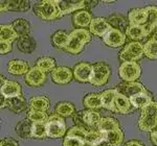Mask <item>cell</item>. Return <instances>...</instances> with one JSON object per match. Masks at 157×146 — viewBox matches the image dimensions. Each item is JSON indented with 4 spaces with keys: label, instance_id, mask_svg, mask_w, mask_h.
Instances as JSON below:
<instances>
[{
    "label": "cell",
    "instance_id": "obj_1",
    "mask_svg": "<svg viewBox=\"0 0 157 146\" xmlns=\"http://www.w3.org/2000/svg\"><path fill=\"white\" fill-rule=\"evenodd\" d=\"M90 40L91 34L88 29L75 28L69 34V42L65 50L71 54H78L83 50L85 44L90 42Z\"/></svg>",
    "mask_w": 157,
    "mask_h": 146
},
{
    "label": "cell",
    "instance_id": "obj_2",
    "mask_svg": "<svg viewBox=\"0 0 157 146\" xmlns=\"http://www.w3.org/2000/svg\"><path fill=\"white\" fill-rule=\"evenodd\" d=\"M138 128L143 132H153L157 128V102L152 101L141 110Z\"/></svg>",
    "mask_w": 157,
    "mask_h": 146
},
{
    "label": "cell",
    "instance_id": "obj_3",
    "mask_svg": "<svg viewBox=\"0 0 157 146\" xmlns=\"http://www.w3.org/2000/svg\"><path fill=\"white\" fill-rule=\"evenodd\" d=\"M34 12L39 18L46 21L60 18V9L58 0H43L34 6Z\"/></svg>",
    "mask_w": 157,
    "mask_h": 146
},
{
    "label": "cell",
    "instance_id": "obj_4",
    "mask_svg": "<svg viewBox=\"0 0 157 146\" xmlns=\"http://www.w3.org/2000/svg\"><path fill=\"white\" fill-rule=\"evenodd\" d=\"M46 130H47V137L52 139H59L67 133L66 122L64 117L58 115L52 114L46 122Z\"/></svg>",
    "mask_w": 157,
    "mask_h": 146
},
{
    "label": "cell",
    "instance_id": "obj_5",
    "mask_svg": "<svg viewBox=\"0 0 157 146\" xmlns=\"http://www.w3.org/2000/svg\"><path fill=\"white\" fill-rule=\"evenodd\" d=\"M145 55L144 51V45L139 42L132 41L129 42L127 45L123 48V50L120 52L121 61L124 62H136L140 60Z\"/></svg>",
    "mask_w": 157,
    "mask_h": 146
},
{
    "label": "cell",
    "instance_id": "obj_6",
    "mask_svg": "<svg viewBox=\"0 0 157 146\" xmlns=\"http://www.w3.org/2000/svg\"><path fill=\"white\" fill-rule=\"evenodd\" d=\"M110 74L111 70L107 64L102 62L95 63L92 65V73L89 82L94 87H102L107 84Z\"/></svg>",
    "mask_w": 157,
    "mask_h": 146
},
{
    "label": "cell",
    "instance_id": "obj_7",
    "mask_svg": "<svg viewBox=\"0 0 157 146\" xmlns=\"http://www.w3.org/2000/svg\"><path fill=\"white\" fill-rule=\"evenodd\" d=\"M118 74L124 82H136L141 75V68L137 62H124L118 68Z\"/></svg>",
    "mask_w": 157,
    "mask_h": 146
},
{
    "label": "cell",
    "instance_id": "obj_8",
    "mask_svg": "<svg viewBox=\"0 0 157 146\" xmlns=\"http://www.w3.org/2000/svg\"><path fill=\"white\" fill-rule=\"evenodd\" d=\"M91 1H85V0H69V1H62L58 0V6L60 9V17L65 16L75 11H83Z\"/></svg>",
    "mask_w": 157,
    "mask_h": 146
},
{
    "label": "cell",
    "instance_id": "obj_9",
    "mask_svg": "<svg viewBox=\"0 0 157 146\" xmlns=\"http://www.w3.org/2000/svg\"><path fill=\"white\" fill-rule=\"evenodd\" d=\"M115 89L118 93L125 95L129 99H130L133 95L137 94V93H149L148 90L145 88V86L137 82H121V84H118Z\"/></svg>",
    "mask_w": 157,
    "mask_h": 146
},
{
    "label": "cell",
    "instance_id": "obj_10",
    "mask_svg": "<svg viewBox=\"0 0 157 146\" xmlns=\"http://www.w3.org/2000/svg\"><path fill=\"white\" fill-rule=\"evenodd\" d=\"M126 34L121 31L120 29L111 28L105 36L103 37V41L105 45L112 48H116V47H121L125 44L126 42Z\"/></svg>",
    "mask_w": 157,
    "mask_h": 146
},
{
    "label": "cell",
    "instance_id": "obj_11",
    "mask_svg": "<svg viewBox=\"0 0 157 146\" xmlns=\"http://www.w3.org/2000/svg\"><path fill=\"white\" fill-rule=\"evenodd\" d=\"M73 78L78 82H89L91 73H92V65L82 62L75 66L72 70Z\"/></svg>",
    "mask_w": 157,
    "mask_h": 146
},
{
    "label": "cell",
    "instance_id": "obj_12",
    "mask_svg": "<svg viewBox=\"0 0 157 146\" xmlns=\"http://www.w3.org/2000/svg\"><path fill=\"white\" fill-rule=\"evenodd\" d=\"M25 82L30 87H41L46 82V73L39 69L37 66L29 69V71L25 74Z\"/></svg>",
    "mask_w": 157,
    "mask_h": 146
},
{
    "label": "cell",
    "instance_id": "obj_13",
    "mask_svg": "<svg viewBox=\"0 0 157 146\" xmlns=\"http://www.w3.org/2000/svg\"><path fill=\"white\" fill-rule=\"evenodd\" d=\"M112 28L111 25L109 24L108 20L102 17H97L93 18L89 26V31L91 35L97 37H104L107 32Z\"/></svg>",
    "mask_w": 157,
    "mask_h": 146
},
{
    "label": "cell",
    "instance_id": "obj_14",
    "mask_svg": "<svg viewBox=\"0 0 157 146\" xmlns=\"http://www.w3.org/2000/svg\"><path fill=\"white\" fill-rule=\"evenodd\" d=\"M73 78V72L68 67H57L52 71V79L56 84L66 85Z\"/></svg>",
    "mask_w": 157,
    "mask_h": 146
},
{
    "label": "cell",
    "instance_id": "obj_15",
    "mask_svg": "<svg viewBox=\"0 0 157 146\" xmlns=\"http://www.w3.org/2000/svg\"><path fill=\"white\" fill-rule=\"evenodd\" d=\"M29 7V1L27 0H1L0 9L1 12L7 11H21L25 12Z\"/></svg>",
    "mask_w": 157,
    "mask_h": 146
},
{
    "label": "cell",
    "instance_id": "obj_16",
    "mask_svg": "<svg viewBox=\"0 0 157 146\" xmlns=\"http://www.w3.org/2000/svg\"><path fill=\"white\" fill-rule=\"evenodd\" d=\"M1 96L4 98H13L22 95L21 86L15 80H7L1 86Z\"/></svg>",
    "mask_w": 157,
    "mask_h": 146
},
{
    "label": "cell",
    "instance_id": "obj_17",
    "mask_svg": "<svg viewBox=\"0 0 157 146\" xmlns=\"http://www.w3.org/2000/svg\"><path fill=\"white\" fill-rule=\"evenodd\" d=\"M81 116H82L83 122L85 123V125L89 128V130H98V126L100 124V121L102 119L100 113L97 111H82L81 112Z\"/></svg>",
    "mask_w": 157,
    "mask_h": 146
},
{
    "label": "cell",
    "instance_id": "obj_18",
    "mask_svg": "<svg viewBox=\"0 0 157 146\" xmlns=\"http://www.w3.org/2000/svg\"><path fill=\"white\" fill-rule=\"evenodd\" d=\"M148 20V9L147 7L132 9L128 15L129 25H145Z\"/></svg>",
    "mask_w": 157,
    "mask_h": 146
},
{
    "label": "cell",
    "instance_id": "obj_19",
    "mask_svg": "<svg viewBox=\"0 0 157 146\" xmlns=\"http://www.w3.org/2000/svg\"><path fill=\"white\" fill-rule=\"evenodd\" d=\"M132 104L130 102V99L126 97L125 95L121 93H116L115 100H114V113L120 114H129L132 111Z\"/></svg>",
    "mask_w": 157,
    "mask_h": 146
},
{
    "label": "cell",
    "instance_id": "obj_20",
    "mask_svg": "<svg viewBox=\"0 0 157 146\" xmlns=\"http://www.w3.org/2000/svg\"><path fill=\"white\" fill-rule=\"evenodd\" d=\"M86 144L89 146H108L106 142V134L98 130H89L86 135Z\"/></svg>",
    "mask_w": 157,
    "mask_h": 146
},
{
    "label": "cell",
    "instance_id": "obj_21",
    "mask_svg": "<svg viewBox=\"0 0 157 146\" xmlns=\"http://www.w3.org/2000/svg\"><path fill=\"white\" fill-rule=\"evenodd\" d=\"M29 66L22 60H12L7 64V71L13 75H23L29 71Z\"/></svg>",
    "mask_w": 157,
    "mask_h": 146
},
{
    "label": "cell",
    "instance_id": "obj_22",
    "mask_svg": "<svg viewBox=\"0 0 157 146\" xmlns=\"http://www.w3.org/2000/svg\"><path fill=\"white\" fill-rule=\"evenodd\" d=\"M92 16L88 11L83 9V11H78L73 16V24L78 28H86L89 27L92 21Z\"/></svg>",
    "mask_w": 157,
    "mask_h": 146
},
{
    "label": "cell",
    "instance_id": "obj_23",
    "mask_svg": "<svg viewBox=\"0 0 157 146\" xmlns=\"http://www.w3.org/2000/svg\"><path fill=\"white\" fill-rule=\"evenodd\" d=\"M6 108H9L14 113H22L26 110L27 104L24 97L20 95V96L9 98V99L6 98Z\"/></svg>",
    "mask_w": 157,
    "mask_h": 146
},
{
    "label": "cell",
    "instance_id": "obj_24",
    "mask_svg": "<svg viewBox=\"0 0 157 146\" xmlns=\"http://www.w3.org/2000/svg\"><path fill=\"white\" fill-rule=\"evenodd\" d=\"M83 104L87 110L97 111L98 109H102L103 104L101 93H90V94L86 95L83 100Z\"/></svg>",
    "mask_w": 157,
    "mask_h": 146
},
{
    "label": "cell",
    "instance_id": "obj_25",
    "mask_svg": "<svg viewBox=\"0 0 157 146\" xmlns=\"http://www.w3.org/2000/svg\"><path fill=\"white\" fill-rule=\"evenodd\" d=\"M125 34L129 39L136 42H138L139 40L144 39L145 37L148 36L146 27L144 25H129L128 28L126 29Z\"/></svg>",
    "mask_w": 157,
    "mask_h": 146
},
{
    "label": "cell",
    "instance_id": "obj_26",
    "mask_svg": "<svg viewBox=\"0 0 157 146\" xmlns=\"http://www.w3.org/2000/svg\"><path fill=\"white\" fill-rule=\"evenodd\" d=\"M153 101L151 95L149 93H137L130 98V102L134 109L143 110L149 104Z\"/></svg>",
    "mask_w": 157,
    "mask_h": 146
},
{
    "label": "cell",
    "instance_id": "obj_27",
    "mask_svg": "<svg viewBox=\"0 0 157 146\" xmlns=\"http://www.w3.org/2000/svg\"><path fill=\"white\" fill-rule=\"evenodd\" d=\"M116 89H108L105 90L101 93V97H102V104L103 108L111 112H114V100L116 96Z\"/></svg>",
    "mask_w": 157,
    "mask_h": 146
},
{
    "label": "cell",
    "instance_id": "obj_28",
    "mask_svg": "<svg viewBox=\"0 0 157 146\" xmlns=\"http://www.w3.org/2000/svg\"><path fill=\"white\" fill-rule=\"evenodd\" d=\"M118 128H121L120 123L113 117H103L98 126V130L100 132L104 133V134H107L109 132H113V130H118Z\"/></svg>",
    "mask_w": 157,
    "mask_h": 146
},
{
    "label": "cell",
    "instance_id": "obj_29",
    "mask_svg": "<svg viewBox=\"0 0 157 146\" xmlns=\"http://www.w3.org/2000/svg\"><path fill=\"white\" fill-rule=\"evenodd\" d=\"M17 47L21 52L24 53H33L36 49V41L32 36L19 38L17 42Z\"/></svg>",
    "mask_w": 157,
    "mask_h": 146
},
{
    "label": "cell",
    "instance_id": "obj_30",
    "mask_svg": "<svg viewBox=\"0 0 157 146\" xmlns=\"http://www.w3.org/2000/svg\"><path fill=\"white\" fill-rule=\"evenodd\" d=\"M147 9H148V20H147V23L144 26L146 27L147 34L149 36L157 27V6L149 5L147 6Z\"/></svg>",
    "mask_w": 157,
    "mask_h": 146
},
{
    "label": "cell",
    "instance_id": "obj_31",
    "mask_svg": "<svg viewBox=\"0 0 157 146\" xmlns=\"http://www.w3.org/2000/svg\"><path fill=\"white\" fill-rule=\"evenodd\" d=\"M19 38L30 36V24L25 19H16L11 24Z\"/></svg>",
    "mask_w": 157,
    "mask_h": 146
},
{
    "label": "cell",
    "instance_id": "obj_32",
    "mask_svg": "<svg viewBox=\"0 0 157 146\" xmlns=\"http://www.w3.org/2000/svg\"><path fill=\"white\" fill-rule=\"evenodd\" d=\"M18 35L15 31L11 24L0 25V41L1 42H14L18 39Z\"/></svg>",
    "mask_w": 157,
    "mask_h": 146
},
{
    "label": "cell",
    "instance_id": "obj_33",
    "mask_svg": "<svg viewBox=\"0 0 157 146\" xmlns=\"http://www.w3.org/2000/svg\"><path fill=\"white\" fill-rule=\"evenodd\" d=\"M29 109L46 112L50 107L49 99L46 96H35L29 100Z\"/></svg>",
    "mask_w": 157,
    "mask_h": 146
},
{
    "label": "cell",
    "instance_id": "obj_34",
    "mask_svg": "<svg viewBox=\"0 0 157 146\" xmlns=\"http://www.w3.org/2000/svg\"><path fill=\"white\" fill-rule=\"evenodd\" d=\"M52 44L59 49H65L69 42V34L64 31H58L52 35Z\"/></svg>",
    "mask_w": 157,
    "mask_h": 146
},
{
    "label": "cell",
    "instance_id": "obj_35",
    "mask_svg": "<svg viewBox=\"0 0 157 146\" xmlns=\"http://www.w3.org/2000/svg\"><path fill=\"white\" fill-rule=\"evenodd\" d=\"M56 114L62 116V117H70V116L75 114V108L71 102L62 101L59 102L55 108Z\"/></svg>",
    "mask_w": 157,
    "mask_h": 146
},
{
    "label": "cell",
    "instance_id": "obj_36",
    "mask_svg": "<svg viewBox=\"0 0 157 146\" xmlns=\"http://www.w3.org/2000/svg\"><path fill=\"white\" fill-rule=\"evenodd\" d=\"M106 142L108 146H121L124 143V133L121 128L106 134Z\"/></svg>",
    "mask_w": 157,
    "mask_h": 146
},
{
    "label": "cell",
    "instance_id": "obj_37",
    "mask_svg": "<svg viewBox=\"0 0 157 146\" xmlns=\"http://www.w3.org/2000/svg\"><path fill=\"white\" fill-rule=\"evenodd\" d=\"M32 125L33 123L29 120H22L15 127L17 135L19 137L27 139V138H32Z\"/></svg>",
    "mask_w": 157,
    "mask_h": 146
},
{
    "label": "cell",
    "instance_id": "obj_38",
    "mask_svg": "<svg viewBox=\"0 0 157 146\" xmlns=\"http://www.w3.org/2000/svg\"><path fill=\"white\" fill-rule=\"evenodd\" d=\"M26 117L27 120H29L32 123H46L49 116L46 114V112L29 109L27 111Z\"/></svg>",
    "mask_w": 157,
    "mask_h": 146
},
{
    "label": "cell",
    "instance_id": "obj_39",
    "mask_svg": "<svg viewBox=\"0 0 157 146\" xmlns=\"http://www.w3.org/2000/svg\"><path fill=\"white\" fill-rule=\"evenodd\" d=\"M36 66L39 68L41 71L44 73H47L49 71H52L54 69H56V61L52 57H44L39 59L36 63Z\"/></svg>",
    "mask_w": 157,
    "mask_h": 146
},
{
    "label": "cell",
    "instance_id": "obj_40",
    "mask_svg": "<svg viewBox=\"0 0 157 146\" xmlns=\"http://www.w3.org/2000/svg\"><path fill=\"white\" fill-rule=\"evenodd\" d=\"M108 22L109 24L111 25V27L116 29H120L121 31L124 32V29L128 28V22L127 20L125 19V17L120 16V15H114V16H111L108 18Z\"/></svg>",
    "mask_w": 157,
    "mask_h": 146
},
{
    "label": "cell",
    "instance_id": "obj_41",
    "mask_svg": "<svg viewBox=\"0 0 157 146\" xmlns=\"http://www.w3.org/2000/svg\"><path fill=\"white\" fill-rule=\"evenodd\" d=\"M47 137L46 123H33L32 138L34 139H44Z\"/></svg>",
    "mask_w": 157,
    "mask_h": 146
},
{
    "label": "cell",
    "instance_id": "obj_42",
    "mask_svg": "<svg viewBox=\"0 0 157 146\" xmlns=\"http://www.w3.org/2000/svg\"><path fill=\"white\" fill-rule=\"evenodd\" d=\"M144 51L145 55L148 59L157 60V42L150 39L144 45Z\"/></svg>",
    "mask_w": 157,
    "mask_h": 146
},
{
    "label": "cell",
    "instance_id": "obj_43",
    "mask_svg": "<svg viewBox=\"0 0 157 146\" xmlns=\"http://www.w3.org/2000/svg\"><path fill=\"white\" fill-rule=\"evenodd\" d=\"M86 141L81 138L72 137V136H65L63 139V146H85Z\"/></svg>",
    "mask_w": 157,
    "mask_h": 146
},
{
    "label": "cell",
    "instance_id": "obj_44",
    "mask_svg": "<svg viewBox=\"0 0 157 146\" xmlns=\"http://www.w3.org/2000/svg\"><path fill=\"white\" fill-rule=\"evenodd\" d=\"M87 130H84L82 127L78 126H73L71 128L67 130L66 136H72V137H77V138H81V139H86V135H87Z\"/></svg>",
    "mask_w": 157,
    "mask_h": 146
},
{
    "label": "cell",
    "instance_id": "obj_45",
    "mask_svg": "<svg viewBox=\"0 0 157 146\" xmlns=\"http://www.w3.org/2000/svg\"><path fill=\"white\" fill-rule=\"evenodd\" d=\"M13 43L12 42H1L0 41V53L6 54L12 51L13 48Z\"/></svg>",
    "mask_w": 157,
    "mask_h": 146
},
{
    "label": "cell",
    "instance_id": "obj_46",
    "mask_svg": "<svg viewBox=\"0 0 157 146\" xmlns=\"http://www.w3.org/2000/svg\"><path fill=\"white\" fill-rule=\"evenodd\" d=\"M0 146H19V143L18 141L13 139V138H4L1 140Z\"/></svg>",
    "mask_w": 157,
    "mask_h": 146
},
{
    "label": "cell",
    "instance_id": "obj_47",
    "mask_svg": "<svg viewBox=\"0 0 157 146\" xmlns=\"http://www.w3.org/2000/svg\"><path fill=\"white\" fill-rule=\"evenodd\" d=\"M124 146H145V145L137 140H131V141H129V142L126 143Z\"/></svg>",
    "mask_w": 157,
    "mask_h": 146
},
{
    "label": "cell",
    "instance_id": "obj_48",
    "mask_svg": "<svg viewBox=\"0 0 157 146\" xmlns=\"http://www.w3.org/2000/svg\"><path fill=\"white\" fill-rule=\"evenodd\" d=\"M150 140H151V142L153 143L154 145H156V146H157V130H153V132L151 133Z\"/></svg>",
    "mask_w": 157,
    "mask_h": 146
},
{
    "label": "cell",
    "instance_id": "obj_49",
    "mask_svg": "<svg viewBox=\"0 0 157 146\" xmlns=\"http://www.w3.org/2000/svg\"><path fill=\"white\" fill-rule=\"evenodd\" d=\"M151 39H152V40H154V41H156V42H157V31H156L155 32H154L153 35H152Z\"/></svg>",
    "mask_w": 157,
    "mask_h": 146
},
{
    "label": "cell",
    "instance_id": "obj_50",
    "mask_svg": "<svg viewBox=\"0 0 157 146\" xmlns=\"http://www.w3.org/2000/svg\"><path fill=\"white\" fill-rule=\"evenodd\" d=\"M156 130H157V128H156Z\"/></svg>",
    "mask_w": 157,
    "mask_h": 146
}]
</instances>
